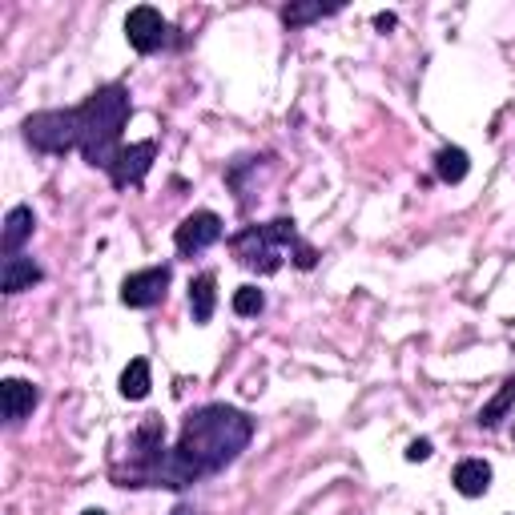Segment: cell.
<instances>
[{
  "mask_svg": "<svg viewBox=\"0 0 515 515\" xmlns=\"http://www.w3.org/2000/svg\"><path fill=\"white\" fill-rule=\"evenodd\" d=\"M250 439H254V419L246 411L226 403H206L182 423L178 443L165 451L149 487L182 491L206 475H218L250 447Z\"/></svg>",
  "mask_w": 515,
  "mask_h": 515,
  "instance_id": "6da1fadb",
  "label": "cell"
},
{
  "mask_svg": "<svg viewBox=\"0 0 515 515\" xmlns=\"http://www.w3.org/2000/svg\"><path fill=\"white\" fill-rule=\"evenodd\" d=\"M129 89L125 85H101L77 105V129H81V153L93 169H113L121 145V129L129 121Z\"/></svg>",
  "mask_w": 515,
  "mask_h": 515,
  "instance_id": "7a4b0ae2",
  "label": "cell"
},
{
  "mask_svg": "<svg viewBox=\"0 0 515 515\" xmlns=\"http://www.w3.org/2000/svg\"><path fill=\"white\" fill-rule=\"evenodd\" d=\"M302 238H298V226L294 218H274L266 226H246L230 238V250L234 258L246 266V270H258V274H274L282 270V250H294Z\"/></svg>",
  "mask_w": 515,
  "mask_h": 515,
  "instance_id": "3957f363",
  "label": "cell"
},
{
  "mask_svg": "<svg viewBox=\"0 0 515 515\" xmlns=\"http://www.w3.org/2000/svg\"><path fill=\"white\" fill-rule=\"evenodd\" d=\"M21 129H25V141L37 153H69V149H81L77 109H45V113H33Z\"/></svg>",
  "mask_w": 515,
  "mask_h": 515,
  "instance_id": "277c9868",
  "label": "cell"
},
{
  "mask_svg": "<svg viewBox=\"0 0 515 515\" xmlns=\"http://www.w3.org/2000/svg\"><path fill=\"white\" fill-rule=\"evenodd\" d=\"M169 278H174V270L169 266H149V270H137L121 282V302L133 306V310H149L165 298L169 290Z\"/></svg>",
  "mask_w": 515,
  "mask_h": 515,
  "instance_id": "5b68a950",
  "label": "cell"
},
{
  "mask_svg": "<svg viewBox=\"0 0 515 515\" xmlns=\"http://www.w3.org/2000/svg\"><path fill=\"white\" fill-rule=\"evenodd\" d=\"M125 41L137 49V53H157L165 41H169V25L157 9L149 5H137L129 17H125Z\"/></svg>",
  "mask_w": 515,
  "mask_h": 515,
  "instance_id": "8992f818",
  "label": "cell"
},
{
  "mask_svg": "<svg viewBox=\"0 0 515 515\" xmlns=\"http://www.w3.org/2000/svg\"><path fill=\"white\" fill-rule=\"evenodd\" d=\"M153 157H157V141H133V145H125V149L117 153L113 169H109V182H113L117 190L141 186L145 174L153 169Z\"/></svg>",
  "mask_w": 515,
  "mask_h": 515,
  "instance_id": "52a82bcc",
  "label": "cell"
},
{
  "mask_svg": "<svg viewBox=\"0 0 515 515\" xmlns=\"http://www.w3.org/2000/svg\"><path fill=\"white\" fill-rule=\"evenodd\" d=\"M218 238H222V218H218L214 210H198V214H190V218L178 226V234H174V246H178V254L194 258V254L210 250Z\"/></svg>",
  "mask_w": 515,
  "mask_h": 515,
  "instance_id": "ba28073f",
  "label": "cell"
},
{
  "mask_svg": "<svg viewBox=\"0 0 515 515\" xmlns=\"http://www.w3.org/2000/svg\"><path fill=\"white\" fill-rule=\"evenodd\" d=\"M37 399L41 395H37V387L29 379H5V383H0V411H5L9 423L29 419L33 407H37Z\"/></svg>",
  "mask_w": 515,
  "mask_h": 515,
  "instance_id": "9c48e42d",
  "label": "cell"
},
{
  "mask_svg": "<svg viewBox=\"0 0 515 515\" xmlns=\"http://www.w3.org/2000/svg\"><path fill=\"white\" fill-rule=\"evenodd\" d=\"M33 230H37L33 210L29 206H13L9 218H5V230H0V250H5V258L21 254V246L33 238Z\"/></svg>",
  "mask_w": 515,
  "mask_h": 515,
  "instance_id": "30bf717a",
  "label": "cell"
},
{
  "mask_svg": "<svg viewBox=\"0 0 515 515\" xmlns=\"http://www.w3.org/2000/svg\"><path fill=\"white\" fill-rule=\"evenodd\" d=\"M41 278H45V270H41L29 254H13V258H5V270H0V286H5V294L33 290Z\"/></svg>",
  "mask_w": 515,
  "mask_h": 515,
  "instance_id": "8fae6325",
  "label": "cell"
},
{
  "mask_svg": "<svg viewBox=\"0 0 515 515\" xmlns=\"http://www.w3.org/2000/svg\"><path fill=\"white\" fill-rule=\"evenodd\" d=\"M214 310H218V278L214 274H198L190 282V314H194L198 326H206L214 318Z\"/></svg>",
  "mask_w": 515,
  "mask_h": 515,
  "instance_id": "7c38bea8",
  "label": "cell"
},
{
  "mask_svg": "<svg viewBox=\"0 0 515 515\" xmlns=\"http://www.w3.org/2000/svg\"><path fill=\"white\" fill-rule=\"evenodd\" d=\"M455 491L459 495H467V499H479V495H487V487H491V467L483 463V459H463L459 467H455Z\"/></svg>",
  "mask_w": 515,
  "mask_h": 515,
  "instance_id": "4fadbf2b",
  "label": "cell"
},
{
  "mask_svg": "<svg viewBox=\"0 0 515 515\" xmlns=\"http://www.w3.org/2000/svg\"><path fill=\"white\" fill-rule=\"evenodd\" d=\"M467 169H471V157H467L459 145H443V149L435 153V174H439V182L459 186V182L467 178Z\"/></svg>",
  "mask_w": 515,
  "mask_h": 515,
  "instance_id": "5bb4252c",
  "label": "cell"
},
{
  "mask_svg": "<svg viewBox=\"0 0 515 515\" xmlns=\"http://www.w3.org/2000/svg\"><path fill=\"white\" fill-rule=\"evenodd\" d=\"M149 387H153L149 363H145V359H133V363L121 371V395H125L129 403H141V399L149 395Z\"/></svg>",
  "mask_w": 515,
  "mask_h": 515,
  "instance_id": "9a60e30c",
  "label": "cell"
},
{
  "mask_svg": "<svg viewBox=\"0 0 515 515\" xmlns=\"http://www.w3.org/2000/svg\"><path fill=\"white\" fill-rule=\"evenodd\" d=\"M511 407H515V379H507V383L499 387V395L479 411V427H487V431H491V427H499V423H503V415H507Z\"/></svg>",
  "mask_w": 515,
  "mask_h": 515,
  "instance_id": "2e32d148",
  "label": "cell"
},
{
  "mask_svg": "<svg viewBox=\"0 0 515 515\" xmlns=\"http://www.w3.org/2000/svg\"><path fill=\"white\" fill-rule=\"evenodd\" d=\"M330 13H338V5H286L282 9V21L290 25V29H302V25H310V21H322V17H330Z\"/></svg>",
  "mask_w": 515,
  "mask_h": 515,
  "instance_id": "e0dca14e",
  "label": "cell"
},
{
  "mask_svg": "<svg viewBox=\"0 0 515 515\" xmlns=\"http://www.w3.org/2000/svg\"><path fill=\"white\" fill-rule=\"evenodd\" d=\"M262 310H266V294H262L258 286H238V290H234V314L254 318V314H262Z\"/></svg>",
  "mask_w": 515,
  "mask_h": 515,
  "instance_id": "ac0fdd59",
  "label": "cell"
},
{
  "mask_svg": "<svg viewBox=\"0 0 515 515\" xmlns=\"http://www.w3.org/2000/svg\"><path fill=\"white\" fill-rule=\"evenodd\" d=\"M314 262H318V250H314L310 242H298V246H294V266H298V270H314Z\"/></svg>",
  "mask_w": 515,
  "mask_h": 515,
  "instance_id": "d6986e66",
  "label": "cell"
},
{
  "mask_svg": "<svg viewBox=\"0 0 515 515\" xmlns=\"http://www.w3.org/2000/svg\"><path fill=\"white\" fill-rule=\"evenodd\" d=\"M407 459H411V463H423V459H431V439H415V443L407 447Z\"/></svg>",
  "mask_w": 515,
  "mask_h": 515,
  "instance_id": "ffe728a7",
  "label": "cell"
},
{
  "mask_svg": "<svg viewBox=\"0 0 515 515\" xmlns=\"http://www.w3.org/2000/svg\"><path fill=\"white\" fill-rule=\"evenodd\" d=\"M375 29H383V33L395 29V13H379V17H375Z\"/></svg>",
  "mask_w": 515,
  "mask_h": 515,
  "instance_id": "44dd1931",
  "label": "cell"
},
{
  "mask_svg": "<svg viewBox=\"0 0 515 515\" xmlns=\"http://www.w3.org/2000/svg\"><path fill=\"white\" fill-rule=\"evenodd\" d=\"M169 515H198V511H194V507H186V503H182V507H174V511H169Z\"/></svg>",
  "mask_w": 515,
  "mask_h": 515,
  "instance_id": "7402d4cb",
  "label": "cell"
},
{
  "mask_svg": "<svg viewBox=\"0 0 515 515\" xmlns=\"http://www.w3.org/2000/svg\"><path fill=\"white\" fill-rule=\"evenodd\" d=\"M81 515H105V511H101V507H89V511H81Z\"/></svg>",
  "mask_w": 515,
  "mask_h": 515,
  "instance_id": "603a6c76",
  "label": "cell"
},
{
  "mask_svg": "<svg viewBox=\"0 0 515 515\" xmlns=\"http://www.w3.org/2000/svg\"><path fill=\"white\" fill-rule=\"evenodd\" d=\"M511 439H515V431H511Z\"/></svg>",
  "mask_w": 515,
  "mask_h": 515,
  "instance_id": "cb8c5ba5",
  "label": "cell"
}]
</instances>
